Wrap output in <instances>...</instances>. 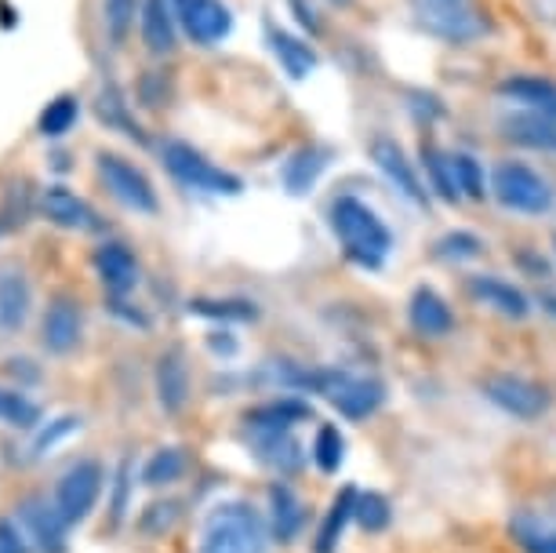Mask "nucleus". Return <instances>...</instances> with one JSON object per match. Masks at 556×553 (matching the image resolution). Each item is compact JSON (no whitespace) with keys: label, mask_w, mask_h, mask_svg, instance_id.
Segmentation results:
<instances>
[{"label":"nucleus","mask_w":556,"mask_h":553,"mask_svg":"<svg viewBox=\"0 0 556 553\" xmlns=\"http://www.w3.org/2000/svg\"><path fill=\"white\" fill-rule=\"evenodd\" d=\"M331 229L342 241L345 255H350L353 263H361L364 269H379L393 248V237H390V229H386V223L364 201H356V197H334Z\"/></svg>","instance_id":"obj_1"},{"label":"nucleus","mask_w":556,"mask_h":553,"mask_svg":"<svg viewBox=\"0 0 556 553\" xmlns=\"http://www.w3.org/2000/svg\"><path fill=\"white\" fill-rule=\"evenodd\" d=\"M266 525L248 503H223L204 525V553H262Z\"/></svg>","instance_id":"obj_2"},{"label":"nucleus","mask_w":556,"mask_h":553,"mask_svg":"<svg viewBox=\"0 0 556 553\" xmlns=\"http://www.w3.org/2000/svg\"><path fill=\"white\" fill-rule=\"evenodd\" d=\"M299 382L324 393L345 419H367L386 401V386L379 379H364V375H350V372H313L302 375Z\"/></svg>","instance_id":"obj_3"},{"label":"nucleus","mask_w":556,"mask_h":553,"mask_svg":"<svg viewBox=\"0 0 556 553\" xmlns=\"http://www.w3.org/2000/svg\"><path fill=\"white\" fill-rule=\"evenodd\" d=\"M164 164H167V172L182 186H190V190L218 193V197H237L244 190V183H240L233 172L212 164L201 150H193L190 142H178V139L164 142Z\"/></svg>","instance_id":"obj_4"},{"label":"nucleus","mask_w":556,"mask_h":553,"mask_svg":"<svg viewBox=\"0 0 556 553\" xmlns=\"http://www.w3.org/2000/svg\"><path fill=\"white\" fill-rule=\"evenodd\" d=\"M491 193L498 197L502 208H509V212H523V215L549 212L553 201H556L553 186L545 183L534 168H528V164H517V161L498 164L495 179H491Z\"/></svg>","instance_id":"obj_5"},{"label":"nucleus","mask_w":556,"mask_h":553,"mask_svg":"<svg viewBox=\"0 0 556 553\" xmlns=\"http://www.w3.org/2000/svg\"><path fill=\"white\" fill-rule=\"evenodd\" d=\"M99 175L106 183V190L117 197L124 208L139 215H156V190L153 183L146 179L142 168H135L131 161H124L121 153H99Z\"/></svg>","instance_id":"obj_6"},{"label":"nucleus","mask_w":556,"mask_h":553,"mask_svg":"<svg viewBox=\"0 0 556 553\" xmlns=\"http://www.w3.org/2000/svg\"><path fill=\"white\" fill-rule=\"evenodd\" d=\"M172 8L182 34L201 48H212L233 34V12L223 0H172Z\"/></svg>","instance_id":"obj_7"},{"label":"nucleus","mask_w":556,"mask_h":553,"mask_svg":"<svg viewBox=\"0 0 556 553\" xmlns=\"http://www.w3.org/2000/svg\"><path fill=\"white\" fill-rule=\"evenodd\" d=\"M99 492H102V466L91 463V458H80L77 466H70L59 481V492H55V506L59 514L66 517V525H77L91 514V506L99 503Z\"/></svg>","instance_id":"obj_8"},{"label":"nucleus","mask_w":556,"mask_h":553,"mask_svg":"<svg viewBox=\"0 0 556 553\" xmlns=\"http://www.w3.org/2000/svg\"><path fill=\"white\" fill-rule=\"evenodd\" d=\"M418 23L429 34L455 40V45L480 37V29H484L469 0H418Z\"/></svg>","instance_id":"obj_9"},{"label":"nucleus","mask_w":556,"mask_h":553,"mask_svg":"<svg viewBox=\"0 0 556 553\" xmlns=\"http://www.w3.org/2000/svg\"><path fill=\"white\" fill-rule=\"evenodd\" d=\"M484 393L502 412L517 415V419H539L549 409V398H545L542 386L520 379V375H491L484 382Z\"/></svg>","instance_id":"obj_10"},{"label":"nucleus","mask_w":556,"mask_h":553,"mask_svg":"<svg viewBox=\"0 0 556 553\" xmlns=\"http://www.w3.org/2000/svg\"><path fill=\"white\" fill-rule=\"evenodd\" d=\"M371 161L379 164L386 179H390L412 204H426L429 201L426 186H422V179H418V172H415V164L407 161V153L393 139H375L371 142Z\"/></svg>","instance_id":"obj_11"},{"label":"nucleus","mask_w":556,"mask_h":553,"mask_svg":"<svg viewBox=\"0 0 556 553\" xmlns=\"http://www.w3.org/2000/svg\"><path fill=\"white\" fill-rule=\"evenodd\" d=\"M40 212H45L48 223H55L62 229H96V212L91 204L77 197L66 186H48L45 197H40Z\"/></svg>","instance_id":"obj_12"},{"label":"nucleus","mask_w":556,"mask_h":553,"mask_svg":"<svg viewBox=\"0 0 556 553\" xmlns=\"http://www.w3.org/2000/svg\"><path fill=\"white\" fill-rule=\"evenodd\" d=\"M80 342V306L66 296L51 299L45 313V347L51 353H70Z\"/></svg>","instance_id":"obj_13"},{"label":"nucleus","mask_w":556,"mask_h":553,"mask_svg":"<svg viewBox=\"0 0 556 553\" xmlns=\"http://www.w3.org/2000/svg\"><path fill=\"white\" fill-rule=\"evenodd\" d=\"M466 288H469V296H473L477 302H484V306L502 313V317L523 321L531 313L528 296H523L520 288L506 285V280H498V277H469Z\"/></svg>","instance_id":"obj_14"},{"label":"nucleus","mask_w":556,"mask_h":553,"mask_svg":"<svg viewBox=\"0 0 556 553\" xmlns=\"http://www.w3.org/2000/svg\"><path fill=\"white\" fill-rule=\"evenodd\" d=\"M23 520H26L29 536L37 539L40 550L62 553V546H66V517L59 514V506H48L45 499H26Z\"/></svg>","instance_id":"obj_15"},{"label":"nucleus","mask_w":556,"mask_h":553,"mask_svg":"<svg viewBox=\"0 0 556 553\" xmlns=\"http://www.w3.org/2000/svg\"><path fill=\"white\" fill-rule=\"evenodd\" d=\"M29 302H34V291H29V280L23 277V269L4 266L0 269V328L4 331H18L29 317Z\"/></svg>","instance_id":"obj_16"},{"label":"nucleus","mask_w":556,"mask_h":553,"mask_svg":"<svg viewBox=\"0 0 556 553\" xmlns=\"http://www.w3.org/2000/svg\"><path fill=\"white\" fill-rule=\"evenodd\" d=\"M266 40H269V51L277 55V62L285 66V73L291 80H306L313 70H317V51H313V45H306V40L291 37L288 29L280 26H266Z\"/></svg>","instance_id":"obj_17"},{"label":"nucleus","mask_w":556,"mask_h":553,"mask_svg":"<svg viewBox=\"0 0 556 553\" xmlns=\"http://www.w3.org/2000/svg\"><path fill=\"white\" fill-rule=\"evenodd\" d=\"M96 274L113 296H128L139 285V263L124 244H102L96 252Z\"/></svg>","instance_id":"obj_18"},{"label":"nucleus","mask_w":556,"mask_h":553,"mask_svg":"<svg viewBox=\"0 0 556 553\" xmlns=\"http://www.w3.org/2000/svg\"><path fill=\"white\" fill-rule=\"evenodd\" d=\"M156 398H161L164 412H182L186 401H190V372H186L178 350H167L156 361Z\"/></svg>","instance_id":"obj_19"},{"label":"nucleus","mask_w":556,"mask_h":553,"mask_svg":"<svg viewBox=\"0 0 556 553\" xmlns=\"http://www.w3.org/2000/svg\"><path fill=\"white\" fill-rule=\"evenodd\" d=\"M407 317H412V328L418 336H447L455 328V317H451V306L437 296L433 288H418L412 296V306H407Z\"/></svg>","instance_id":"obj_20"},{"label":"nucleus","mask_w":556,"mask_h":553,"mask_svg":"<svg viewBox=\"0 0 556 553\" xmlns=\"http://www.w3.org/2000/svg\"><path fill=\"white\" fill-rule=\"evenodd\" d=\"M331 164V150L328 146H302L285 161V172H280V179H285L288 193H306L313 183L320 179V172Z\"/></svg>","instance_id":"obj_21"},{"label":"nucleus","mask_w":556,"mask_h":553,"mask_svg":"<svg viewBox=\"0 0 556 553\" xmlns=\"http://www.w3.org/2000/svg\"><path fill=\"white\" fill-rule=\"evenodd\" d=\"M142 40L153 55H167L175 51V8L172 0H142Z\"/></svg>","instance_id":"obj_22"},{"label":"nucleus","mask_w":556,"mask_h":553,"mask_svg":"<svg viewBox=\"0 0 556 553\" xmlns=\"http://www.w3.org/2000/svg\"><path fill=\"white\" fill-rule=\"evenodd\" d=\"M506 139L531 146V150H553L556 153V117L549 113H517V117L502 121Z\"/></svg>","instance_id":"obj_23"},{"label":"nucleus","mask_w":556,"mask_h":553,"mask_svg":"<svg viewBox=\"0 0 556 553\" xmlns=\"http://www.w3.org/2000/svg\"><path fill=\"white\" fill-rule=\"evenodd\" d=\"M498 96L520 102V106H528L531 113H549V117H556V85H553V80L509 77V80H502V85H498Z\"/></svg>","instance_id":"obj_24"},{"label":"nucleus","mask_w":556,"mask_h":553,"mask_svg":"<svg viewBox=\"0 0 556 553\" xmlns=\"http://www.w3.org/2000/svg\"><path fill=\"white\" fill-rule=\"evenodd\" d=\"M269 506H273V536H277L280 542H291L299 536L302 520H306L299 495L291 492L288 485H273L269 488Z\"/></svg>","instance_id":"obj_25"},{"label":"nucleus","mask_w":556,"mask_h":553,"mask_svg":"<svg viewBox=\"0 0 556 553\" xmlns=\"http://www.w3.org/2000/svg\"><path fill=\"white\" fill-rule=\"evenodd\" d=\"M302 419H309V404L291 401V398L269 401V404H262V409L248 412V423L255 426V430H291V426Z\"/></svg>","instance_id":"obj_26"},{"label":"nucleus","mask_w":556,"mask_h":553,"mask_svg":"<svg viewBox=\"0 0 556 553\" xmlns=\"http://www.w3.org/2000/svg\"><path fill=\"white\" fill-rule=\"evenodd\" d=\"M422 164H426V172H429V183H433V190L444 197V201H458L462 190H458V175H455V156L444 153L433 142H422Z\"/></svg>","instance_id":"obj_27"},{"label":"nucleus","mask_w":556,"mask_h":553,"mask_svg":"<svg viewBox=\"0 0 556 553\" xmlns=\"http://www.w3.org/2000/svg\"><path fill=\"white\" fill-rule=\"evenodd\" d=\"M77 117H80V99L66 91V96H55L45 110H40L37 131L45 135V139H62L66 131H73Z\"/></svg>","instance_id":"obj_28"},{"label":"nucleus","mask_w":556,"mask_h":553,"mask_svg":"<svg viewBox=\"0 0 556 553\" xmlns=\"http://www.w3.org/2000/svg\"><path fill=\"white\" fill-rule=\"evenodd\" d=\"M513 539L520 542L523 553H556V525L549 520H539V517H513Z\"/></svg>","instance_id":"obj_29"},{"label":"nucleus","mask_w":556,"mask_h":553,"mask_svg":"<svg viewBox=\"0 0 556 553\" xmlns=\"http://www.w3.org/2000/svg\"><path fill=\"white\" fill-rule=\"evenodd\" d=\"M258 455H262V463H269L277 469H295L302 463L299 441L288 430H262Z\"/></svg>","instance_id":"obj_30"},{"label":"nucleus","mask_w":556,"mask_h":553,"mask_svg":"<svg viewBox=\"0 0 556 553\" xmlns=\"http://www.w3.org/2000/svg\"><path fill=\"white\" fill-rule=\"evenodd\" d=\"M353 506H356V492H353V488H345V492L331 503L328 517H324L320 536H317V553H331L334 550V542H339L345 520L353 517Z\"/></svg>","instance_id":"obj_31"},{"label":"nucleus","mask_w":556,"mask_h":553,"mask_svg":"<svg viewBox=\"0 0 556 553\" xmlns=\"http://www.w3.org/2000/svg\"><path fill=\"white\" fill-rule=\"evenodd\" d=\"M186 474V455H182V448H161L150 463H146L142 469V481L150 485V488H161V485H172L178 481V477Z\"/></svg>","instance_id":"obj_32"},{"label":"nucleus","mask_w":556,"mask_h":553,"mask_svg":"<svg viewBox=\"0 0 556 553\" xmlns=\"http://www.w3.org/2000/svg\"><path fill=\"white\" fill-rule=\"evenodd\" d=\"M139 0H102V23H106V34L113 45H124L135 26V15H139Z\"/></svg>","instance_id":"obj_33"},{"label":"nucleus","mask_w":556,"mask_h":553,"mask_svg":"<svg viewBox=\"0 0 556 553\" xmlns=\"http://www.w3.org/2000/svg\"><path fill=\"white\" fill-rule=\"evenodd\" d=\"M37 419H40V409L34 401L23 398V393H15V390H0V423L29 430V426H37Z\"/></svg>","instance_id":"obj_34"},{"label":"nucleus","mask_w":556,"mask_h":553,"mask_svg":"<svg viewBox=\"0 0 556 553\" xmlns=\"http://www.w3.org/2000/svg\"><path fill=\"white\" fill-rule=\"evenodd\" d=\"M342 452H345V441L339 433V426H320L317 430V441H313V458L324 474H334L342 466Z\"/></svg>","instance_id":"obj_35"},{"label":"nucleus","mask_w":556,"mask_h":553,"mask_svg":"<svg viewBox=\"0 0 556 553\" xmlns=\"http://www.w3.org/2000/svg\"><path fill=\"white\" fill-rule=\"evenodd\" d=\"M190 313L197 317H218V321H255V302H215V299H193Z\"/></svg>","instance_id":"obj_36"},{"label":"nucleus","mask_w":556,"mask_h":553,"mask_svg":"<svg viewBox=\"0 0 556 553\" xmlns=\"http://www.w3.org/2000/svg\"><path fill=\"white\" fill-rule=\"evenodd\" d=\"M99 117L106 124H113V128H124V135H131V139H142L139 124L128 121V102H124V96L117 88H106L99 96Z\"/></svg>","instance_id":"obj_37"},{"label":"nucleus","mask_w":556,"mask_h":553,"mask_svg":"<svg viewBox=\"0 0 556 553\" xmlns=\"http://www.w3.org/2000/svg\"><path fill=\"white\" fill-rule=\"evenodd\" d=\"M353 517L361 520L367 531H382L390 525V503H386L379 492H364V495H356Z\"/></svg>","instance_id":"obj_38"},{"label":"nucleus","mask_w":556,"mask_h":553,"mask_svg":"<svg viewBox=\"0 0 556 553\" xmlns=\"http://www.w3.org/2000/svg\"><path fill=\"white\" fill-rule=\"evenodd\" d=\"M455 175H458V190L462 197H469V201H480L488 190H484V172H480L477 156L469 153H455Z\"/></svg>","instance_id":"obj_39"},{"label":"nucleus","mask_w":556,"mask_h":553,"mask_svg":"<svg viewBox=\"0 0 556 553\" xmlns=\"http://www.w3.org/2000/svg\"><path fill=\"white\" fill-rule=\"evenodd\" d=\"M480 237L473 234H447L437 241V255L440 259H477L480 255Z\"/></svg>","instance_id":"obj_40"},{"label":"nucleus","mask_w":556,"mask_h":553,"mask_svg":"<svg viewBox=\"0 0 556 553\" xmlns=\"http://www.w3.org/2000/svg\"><path fill=\"white\" fill-rule=\"evenodd\" d=\"M175 517H178V506L175 503H156V506H150V514L142 517V528L150 531V536H156V531L172 528Z\"/></svg>","instance_id":"obj_41"},{"label":"nucleus","mask_w":556,"mask_h":553,"mask_svg":"<svg viewBox=\"0 0 556 553\" xmlns=\"http://www.w3.org/2000/svg\"><path fill=\"white\" fill-rule=\"evenodd\" d=\"M80 426V419H73V415H66V419H55L51 423V430H45L37 437V444H34V452L40 455V452H48V448H55V441L59 437H66V433H73Z\"/></svg>","instance_id":"obj_42"},{"label":"nucleus","mask_w":556,"mask_h":553,"mask_svg":"<svg viewBox=\"0 0 556 553\" xmlns=\"http://www.w3.org/2000/svg\"><path fill=\"white\" fill-rule=\"evenodd\" d=\"M0 553H29L26 539L12 520H0Z\"/></svg>","instance_id":"obj_43"},{"label":"nucleus","mask_w":556,"mask_h":553,"mask_svg":"<svg viewBox=\"0 0 556 553\" xmlns=\"http://www.w3.org/2000/svg\"><path fill=\"white\" fill-rule=\"evenodd\" d=\"M291 8H295V12H299V23H302V26H306V29H313V34H317V29H320V23H317V15H313V12H309V8H306V4H302V0H291Z\"/></svg>","instance_id":"obj_44"},{"label":"nucleus","mask_w":556,"mask_h":553,"mask_svg":"<svg viewBox=\"0 0 556 553\" xmlns=\"http://www.w3.org/2000/svg\"><path fill=\"white\" fill-rule=\"evenodd\" d=\"M334 4H350V0H334Z\"/></svg>","instance_id":"obj_45"}]
</instances>
